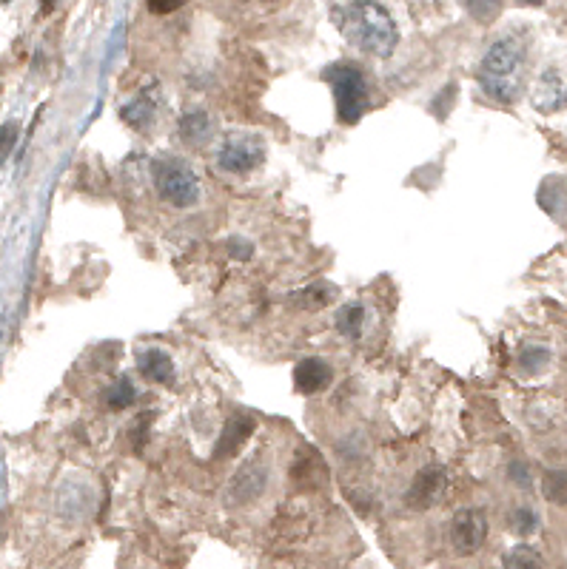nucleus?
I'll use <instances>...</instances> for the list:
<instances>
[{"label": "nucleus", "instance_id": "6e6552de", "mask_svg": "<svg viewBox=\"0 0 567 569\" xmlns=\"http://www.w3.org/2000/svg\"><path fill=\"white\" fill-rule=\"evenodd\" d=\"M268 467H265L260 459H248L234 478H231V501L234 504H251V501H257V498L263 496L265 487H268Z\"/></svg>", "mask_w": 567, "mask_h": 569}, {"label": "nucleus", "instance_id": "20e7f679", "mask_svg": "<svg viewBox=\"0 0 567 569\" xmlns=\"http://www.w3.org/2000/svg\"><path fill=\"white\" fill-rule=\"evenodd\" d=\"M154 174V188H157V197L163 202H169L174 208H191L200 200V180L194 174V168L186 160H177V157H166V160H157L152 168Z\"/></svg>", "mask_w": 567, "mask_h": 569}, {"label": "nucleus", "instance_id": "a211bd4d", "mask_svg": "<svg viewBox=\"0 0 567 569\" xmlns=\"http://www.w3.org/2000/svg\"><path fill=\"white\" fill-rule=\"evenodd\" d=\"M462 3L471 12V18H476L479 23H491L502 12V0H462Z\"/></svg>", "mask_w": 567, "mask_h": 569}, {"label": "nucleus", "instance_id": "f8f14e48", "mask_svg": "<svg viewBox=\"0 0 567 569\" xmlns=\"http://www.w3.org/2000/svg\"><path fill=\"white\" fill-rule=\"evenodd\" d=\"M214 134H217V123L206 109H191L180 117V137L189 146H206Z\"/></svg>", "mask_w": 567, "mask_h": 569}, {"label": "nucleus", "instance_id": "aec40b11", "mask_svg": "<svg viewBox=\"0 0 567 569\" xmlns=\"http://www.w3.org/2000/svg\"><path fill=\"white\" fill-rule=\"evenodd\" d=\"M505 567H542V558L530 547H513L505 555Z\"/></svg>", "mask_w": 567, "mask_h": 569}, {"label": "nucleus", "instance_id": "1a4fd4ad", "mask_svg": "<svg viewBox=\"0 0 567 569\" xmlns=\"http://www.w3.org/2000/svg\"><path fill=\"white\" fill-rule=\"evenodd\" d=\"M254 430H257V419L254 416H248V413L231 416L226 427H223L217 444H214V459H234L243 450V444L254 436Z\"/></svg>", "mask_w": 567, "mask_h": 569}, {"label": "nucleus", "instance_id": "0eeeda50", "mask_svg": "<svg viewBox=\"0 0 567 569\" xmlns=\"http://www.w3.org/2000/svg\"><path fill=\"white\" fill-rule=\"evenodd\" d=\"M488 538V518L476 507H465L451 518V547L456 555H473Z\"/></svg>", "mask_w": 567, "mask_h": 569}, {"label": "nucleus", "instance_id": "5701e85b", "mask_svg": "<svg viewBox=\"0 0 567 569\" xmlns=\"http://www.w3.org/2000/svg\"><path fill=\"white\" fill-rule=\"evenodd\" d=\"M228 251H231V257L234 259H251V254H254L251 242H243V239H231V242H228Z\"/></svg>", "mask_w": 567, "mask_h": 569}, {"label": "nucleus", "instance_id": "4468645a", "mask_svg": "<svg viewBox=\"0 0 567 569\" xmlns=\"http://www.w3.org/2000/svg\"><path fill=\"white\" fill-rule=\"evenodd\" d=\"M337 296V288L328 282H314L311 288H305L300 294H294V305L303 311H320L325 305H331V299Z\"/></svg>", "mask_w": 567, "mask_h": 569}, {"label": "nucleus", "instance_id": "6ab92c4d", "mask_svg": "<svg viewBox=\"0 0 567 569\" xmlns=\"http://www.w3.org/2000/svg\"><path fill=\"white\" fill-rule=\"evenodd\" d=\"M18 137H20V126L15 120H9V123H3L0 126V166L9 160V154L15 151L18 146Z\"/></svg>", "mask_w": 567, "mask_h": 569}, {"label": "nucleus", "instance_id": "9b49d317", "mask_svg": "<svg viewBox=\"0 0 567 569\" xmlns=\"http://www.w3.org/2000/svg\"><path fill=\"white\" fill-rule=\"evenodd\" d=\"M137 370L149 385H171L174 382V359L160 348L140 350L137 353Z\"/></svg>", "mask_w": 567, "mask_h": 569}, {"label": "nucleus", "instance_id": "7ed1b4c3", "mask_svg": "<svg viewBox=\"0 0 567 569\" xmlns=\"http://www.w3.org/2000/svg\"><path fill=\"white\" fill-rule=\"evenodd\" d=\"M325 83L334 92L337 117L345 126H357L362 114L368 111V103H371V89H368L365 72L351 60H340V63L325 69Z\"/></svg>", "mask_w": 567, "mask_h": 569}, {"label": "nucleus", "instance_id": "b1692460", "mask_svg": "<svg viewBox=\"0 0 567 569\" xmlns=\"http://www.w3.org/2000/svg\"><path fill=\"white\" fill-rule=\"evenodd\" d=\"M52 9H55V0H40V12H43V15H49Z\"/></svg>", "mask_w": 567, "mask_h": 569}, {"label": "nucleus", "instance_id": "393cba45", "mask_svg": "<svg viewBox=\"0 0 567 569\" xmlns=\"http://www.w3.org/2000/svg\"><path fill=\"white\" fill-rule=\"evenodd\" d=\"M519 3H528V6H539V3H545V0H519Z\"/></svg>", "mask_w": 567, "mask_h": 569}, {"label": "nucleus", "instance_id": "f03ea898", "mask_svg": "<svg viewBox=\"0 0 567 569\" xmlns=\"http://www.w3.org/2000/svg\"><path fill=\"white\" fill-rule=\"evenodd\" d=\"M342 35L374 57H391L399 46V29L391 12L374 0H357L340 15Z\"/></svg>", "mask_w": 567, "mask_h": 569}, {"label": "nucleus", "instance_id": "423d86ee", "mask_svg": "<svg viewBox=\"0 0 567 569\" xmlns=\"http://www.w3.org/2000/svg\"><path fill=\"white\" fill-rule=\"evenodd\" d=\"M448 487H451V478L448 473L442 470V467H425V470H419L411 481V487H408V493H405V504L411 507V510H434L442 504V498L448 496Z\"/></svg>", "mask_w": 567, "mask_h": 569}, {"label": "nucleus", "instance_id": "a878e982", "mask_svg": "<svg viewBox=\"0 0 567 569\" xmlns=\"http://www.w3.org/2000/svg\"><path fill=\"white\" fill-rule=\"evenodd\" d=\"M0 3H9V0H0Z\"/></svg>", "mask_w": 567, "mask_h": 569}, {"label": "nucleus", "instance_id": "ddd939ff", "mask_svg": "<svg viewBox=\"0 0 567 569\" xmlns=\"http://www.w3.org/2000/svg\"><path fill=\"white\" fill-rule=\"evenodd\" d=\"M154 114H157V109H154V97L149 92H143L140 97H134L129 106H123V111H120V117H123V123L126 126H132L134 131H146L149 126L154 123Z\"/></svg>", "mask_w": 567, "mask_h": 569}, {"label": "nucleus", "instance_id": "412c9836", "mask_svg": "<svg viewBox=\"0 0 567 569\" xmlns=\"http://www.w3.org/2000/svg\"><path fill=\"white\" fill-rule=\"evenodd\" d=\"M511 527L519 535H530L539 527V518H536V513H533L530 507H519V510H513L511 515Z\"/></svg>", "mask_w": 567, "mask_h": 569}, {"label": "nucleus", "instance_id": "39448f33", "mask_svg": "<svg viewBox=\"0 0 567 569\" xmlns=\"http://www.w3.org/2000/svg\"><path fill=\"white\" fill-rule=\"evenodd\" d=\"M263 163L265 140L257 131H231L217 151V166L228 174H251Z\"/></svg>", "mask_w": 567, "mask_h": 569}, {"label": "nucleus", "instance_id": "9d476101", "mask_svg": "<svg viewBox=\"0 0 567 569\" xmlns=\"http://www.w3.org/2000/svg\"><path fill=\"white\" fill-rule=\"evenodd\" d=\"M331 382H334V368L325 359H320V356H308V359H303L294 368V387L300 393H305V396H314V393L328 390Z\"/></svg>", "mask_w": 567, "mask_h": 569}, {"label": "nucleus", "instance_id": "2eb2a0df", "mask_svg": "<svg viewBox=\"0 0 567 569\" xmlns=\"http://www.w3.org/2000/svg\"><path fill=\"white\" fill-rule=\"evenodd\" d=\"M334 325H337V331L342 336H348V339H360L362 336V328H365V308L357 305V302H351V305H342L337 316H334Z\"/></svg>", "mask_w": 567, "mask_h": 569}, {"label": "nucleus", "instance_id": "f3484780", "mask_svg": "<svg viewBox=\"0 0 567 569\" xmlns=\"http://www.w3.org/2000/svg\"><path fill=\"white\" fill-rule=\"evenodd\" d=\"M542 496L556 507H567V473L565 470H548L542 476Z\"/></svg>", "mask_w": 567, "mask_h": 569}, {"label": "nucleus", "instance_id": "4be33fe9", "mask_svg": "<svg viewBox=\"0 0 567 569\" xmlns=\"http://www.w3.org/2000/svg\"><path fill=\"white\" fill-rule=\"evenodd\" d=\"M180 6H186V0H149V12L152 15H171Z\"/></svg>", "mask_w": 567, "mask_h": 569}, {"label": "nucleus", "instance_id": "dca6fc26", "mask_svg": "<svg viewBox=\"0 0 567 569\" xmlns=\"http://www.w3.org/2000/svg\"><path fill=\"white\" fill-rule=\"evenodd\" d=\"M106 407L114 410V413H120V410H129L137 399V390H134L132 379L129 376H117L114 379L112 387H106Z\"/></svg>", "mask_w": 567, "mask_h": 569}, {"label": "nucleus", "instance_id": "f257e3e1", "mask_svg": "<svg viewBox=\"0 0 567 569\" xmlns=\"http://www.w3.org/2000/svg\"><path fill=\"white\" fill-rule=\"evenodd\" d=\"M525 77H528V55L516 37L496 40L479 63V86L491 100L505 106H511L522 97Z\"/></svg>", "mask_w": 567, "mask_h": 569}]
</instances>
